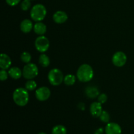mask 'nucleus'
Listing matches in <instances>:
<instances>
[{
  "label": "nucleus",
  "mask_w": 134,
  "mask_h": 134,
  "mask_svg": "<svg viewBox=\"0 0 134 134\" xmlns=\"http://www.w3.org/2000/svg\"><path fill=\"white\" fill-rule=\"evenodd\" d=\"M77 77L82 82H87L94 77V70L88 64H82L79 68L77 72Z\"/></svg>",
  "instance_id": "nucleus-1"
},
{
  "label": "nucleus",
  "mask_w": 134,
  "mask_h": 134,
  "mask_svg": "<svg viewBox=\"0 0 134 134\" xmlns=\"http://www.w3.org/2000/svg\"><path fill=\"white\" fill-rule=\"evenodd\" d=\"M28 90L24 88H18L14 91L13 94V101L17 105L24 107L29 102Z\"/></svg>",
  "instance_id": "nucleus-2"
},
{
  "label": "nucleus",
  "mask_w": 134,
  "mask_h": 134,
  "mask_svg": "<svg viewBox=\"0 0 134 134\" xmlns=\"http://www.w3.org/2000/svg\"><path fill=\"white\" fill-rule=\"evenodd\" d=\"M47 9L42 4L35 5L31 9L30 16L35 22H41L45 18L47 15Z\"/></svg>",
  "instance_id": "nucleus-3"
},
{
  "label": "nucleus",
  "mask_w": 134,
  "mask_h": 134,
  "mask_svg": "<svg viewBox=\"0 0 134 134\" xmlns=\"http://www.w3.org/2000/svg\"><path fill=\"white\" fill-rule=\"evenodd\" d=\"M48 79L50 83L53 86H58L61 85L64 79L62 72L57 68L51 69L48 74Z\"/></svg>",
  "instance_id": "nucleus-4"
},
{
  "label": "nucleus",
  "mask_w": 134,
  "mask_h": 134,
  "mask_svg": "<svg viewBox=\"0 0 134 134\" xmlns=\"http://www.w3.org/2000/svg\"><path fill=\"white\" fill-rule=\"evenodd\" d=\"M39 73V69L35 64L29 63L27 64L23 68L22 75L25 79L31 80L37 76Z\"/></svg>",
  "instance_id": "nucleus-5"
},
{
  "label": "nucleus",
  "mask_w": 134,
  "mask_h": 134,
  "mask_svg": "<svg viewBox=\"0 0 134 134\" xmlns=\"http://www.w3.org/2000/svg\"><path fill=\"white\" fill-rule=\"evenodd\" d=\"M35 47L39 52L41 53L45 52L48 51L50 47V42L48 38L44 35H40L37 37L35 41Z\"/></svg>",
  "instance_id": "nucleus-6"
},
{
  "label": "nucleus",
  "mask_w": 134,
  "mask_h": 134,
  "mask_svg": "<svg viewBox=\"0 0 134 134\" xmlns=\"http://www.w3.org/2000/svg\"><path fill=\"white\" fill-rule=\"evenodd\" d=\"M113 64L116 67H123L127 62V56L124 52L119 51L114 54L112 58Z\"/></svg>",
  "instance_id": "nucleus-7"
},
{
  "label": "nucleus",
  "mask_w": 134,
  "mask_h": 134,
  "mask_svg": "<svg viewBox=\"0 0 134 134\" xmlns=\"http://www.w3.org/2000/svg\"><path fill=\"white\" fill-rule=\"evenodd\" d=\"M51 90L46 86H42L37 89L35 91V97L41 102H44L47 100L51 96Z\"/></svg>",
  "instance_id": "nucleus-8"
},
{
  "label": "nucleus",
  "mask_w": 134,
  "mask_h": 134,
  "mask_svg": "<svg viewBox=\"0 0 134 134\" xmlns=\"http://www.w3.org/2000/svg\"><path fill=\"white\" fill-rule=\"evenodd\" d=\"M106 134H121L122 128L119 124L115 122L108 123L105 128Z\"/></svg>",
  "instance_id": "nucleus-9"
},
{
  "label": "nucleus",
  "mask_w": 134,
  "mask_h": 134,
  "mask_svg": "<svg viewBox=\"0 0 134 134\" xmlns=\"http://www.w3.org/2000/svg\"><path fill=\"white\" fill-rule=\"evenodd\" d=\"M102 103L99 102H93L90 107V112L92 116L94 118H98L102 114Z\"/></svg>",
  "instance_id": "nucleus-10"
},
{
  "label": "nucleus",
  "mask_w": 134,
  "mask_h": 134,
  "mask_svg": "<svg viewBox=\"0 0 134 134\" xmlns=\"http://www.w3.org/2000/svg\"><path fill=\"white\" fill-rule=\"evenodd\" d=\"M53 20L56 24H63L68 19V16L65 12L62 10H58L53 14Z\"/></svg>",
  "instance_id": "nucleus-11"
},
{
  "label": "nucleus",
  "mask_w": 134,
  "mask_h": 134,
  "mask_svg": "<svg viewBox=\"0 0 134 134\" xmlns=\"http://www.w3.org/2000/svg\"><path fill=\"white\" fill-rule=\"evenodd\" d=\"M11 65V59L6 54H1L0 56V68L1 69H9Z\"/></svg>",
  "instance_id": "nucleus-12"
},
{
  "label": "nucleus",
  "mask_w": 134,
  "mask_h": 134,
  "mask_svg": "<svg viewBox=\"0 0 134 134\" xmlns=\"http://www.w3.org/2000/svg\"><path fill=\"white\" fill-rule=\"evenodd\" d=\"M85 94L88 98L94 99L98 97V96L99 95V91L96 86H88L85 90Z\"/></svg>",
  "instance_id": "nucleus-13"
},
{
  "label": "nucleus",
  "mask_w": 134,
  "mask_h": 134,
  "mask_svg": "<svg viewBox=\"0 0 134 134\" xmlns=\"http://www.w3.org/2000/svg\"><path fill=\"white\" fill-rule=\"evenodd\" d=\"M20 30L25 34L30 32L33 28V23L31 20L29 19H24L20 23Z\"/></svg>",
  "instance_id": "nucleus-14"
},
{
  "label": "nucleus",
  "mask_w": 134,
  "mask_h": 134,
  "mask_svg": "<svg viewBox=\"0 0 134 134\" xmlns=\"http://www.w3.org/2000/svg\"><path fill=\"white\" fill-rule=\"evenodd\" d=\"M34 31L39 35H43L47 32V26L41 22H37L34 26Z\"/></svg>",
  "instance_id": "nucleus-15"
},
{
  "label": "nucleus",
  "mask_w": 134,
  "mask_h": 134,
  "mask_svg": "<svg viewBox=\"0 0 134 134\" xmlns=\"http://www.w3.org/2000/svg\"><path fill=\"white\" fill-rule=\"evenodd\" d=\"M8 73H9V76L12 79L15 80L19 79L21 76L22 75V71L18 67H13V68H11L10 69H9Z\"/></svg>",
  "instance_id": "nucleus-16"
},
{
  "label": "nucleus",
  "mask_w": 134,
  "mask_h": 134,
  "mask_svg": "<svg viewBox=\"0 0 134 134\" xmlns=\"http://www.w3.org/2000/svg\"><path fill=\"white\" fill-rule=\"evenodd\" d=\"M39 63L42 67L47 68V67H48L50 65L51 60H50V58L47 55H46L45 54H42L39 56Z\"/></svg>",
  "instance_id": "nucleus-17"
},
{
  "label": "nucleus",
  "mask_w": 134,
  "mask_h": 134,
  "mask_svg": "<svg viewBox=\"0 0 134 134\" xmlns=\"http://www.w3.org/2000/svg\"><path fill=\"white\" fill-rule=\"evenodd\" d=\"M76 81V77L75 76L73 75L69 74L67 75L66 76L64 77V82L65 85L67 86H72L75 84Z\"/></svg>",
  "instance_id": "nucleus-18"
},
{
  "label": "nucleus",
  "mask_w": 134,
  "mask_h": 134,
  "mask_svg": "<svg viewBox=\"0 0 134 134\" xmlns=\"http://www.w3.org/2000/svg\"><path fill=\"white\" fill-rule=\"evenodd\" d=\"M67 130L63 125L55 126L52 130V134H66Z\"/></svg>",
  "instance_id": "nucleus-19"
},
{
  "label": "nucleus",
  "mask_w": 134,
  "mask_h": 134,
  "mask_svg": "<svg viewBox=\"0 0 134 134\" xmlns=\"http://www.w3.org/2000/svg\"><path fill=\"white\" fill-rule=\"evenodd\" d=\"M25 88H26V90H29V91H32L34 90L37 88V83L35 81H34L33 79L29 80L28 81H27L25 85Z\"/></svg>",
  "instance_id": "nucleus-20"
},
{
  "label": "nucleus",
  "mask_w": 134,
  "mask_h": 134,
  "mask_svg": "<svg viewBox=\"0 0 134 134\" xmlns=\"http://www.w3.org/2000/svg\"><path fill=\"white\" fill-rule=\"evenodd\" d=\"M20 59L24 63L29 64L31 60V55L27 52H23L20 55Z\"/></svg>",
  "instance_id": "nucleus-21"
},
{
  "label": "nucleus",
  "mask_w": 134,
  "mask_h": 134,
  "mask_svg": "<svg viewBox=\"0 0 134 134\" xmlns=\"http://www.w3.org/2000/svg\"><path fill=\"white\" fill-rule=\"evenodd\" d=\"M99 119L102 122L104 123H108L110 120V115L107 111H103L99 116Z\"/></svg>",
  "instance_id": "nucleus-22"
},
{
  "label": "nucleus",
  "mask_w": 134,
  "mask_h": 134,
  "mask_svg": "<svg viewBox=\"0 0 134 134\" xmlns=\"http://www.w3.org/2000/svg\"><path fill=\"white\" fill-rule=\"evenodd\" d=\"M30 1L31 0H23L22 1V3L20 4V7L22 9V10L26 11V10H29L30 9L31 5V1Z\"/></svg>",
  "instance_id": "nucleus-23"
},
{
  "label": "nucleus",
  "mask_w": 134,
  "mask_h": 134,
  "mask_svg": "<svg viewBox=\"0 0 134 134\" xmlns=\"http://www.w3.org/2000/svg\"><path fill=\"white\" fill-rule=\"evenodd\" d=\"M9 75V73H7L5 69H1L0 71V79L1 81H4L7 79Z\"/></svg>",
  "instance_id": "nucleus-24"
},
{
  "label": "nucleus",
  "mask_w": 134,
  "mask_h": 134,
  "mask_svg": "<svg viewBox=\"0 0 134 134\" xmlns=\"http://www.w3.org/2000/svg\"><path fill=\"white\" fill-rule=\"evenodd\" d=\"M107 100V96L105 94H101L98 96V101L102 104L105 103Z\"/></svg>",
  "instance_id": "nucleus-25"
},
{
  "label": "nucleus",
  "mask_w": 134,
  "mask_h": 134,
  "mask_svg": "<svg viewBox=\"0 0 134 134\" xmlns=\"http://www.w3.org/2000/svg\"><path fill=\"white\" fill-rule=\"evenodd\" d=\"M20 1L21 0H6V2L9 6L14 7L18 5L20 2Z\"/></svg>",
  "instance_id": "nucleus-26"
},
{
  "label": "nucleus",
  "mask_w": 134,
  "mask_h": 134,
  "mask_svg": "<svg viewBox=\"0 0 134 134\" xmlns=\"http://www.w3.org/2000/svg\"><path fill=\"white\" fill-rule=\"evenodd\" d=\"M104 132V130L103 128H99L98 130H96V132H94V134H103Z\"/></svg>",
  "instance_id": "nucleus-27"
},
{
  "label": "nucleus",
  "mask_w": 134,
  "mask_h": 134,
  "mask_svg": "<svg viewBox=\"0 0 134 134\" xmlns=\"http://www.w3.org/2000/svg\"><path fill=\"white\" fill-rule=\"evenodd\" d=\"M78 107L81 110H85V104L83 103H79L78 105Z\"/></svg>",
  "instance_id": "nucleus-28"
},
{
  "label": "nucleus",
  "mask_w": 134,
  "mask_h": 134,
  "mask_svg": "<svg viewBox=\"0 0 134 134\" xmlns=\"http://www.w3.org/2000/svg\"><path fill=\"white\" fill-rule=\"evenodd\" d=\"M38 134H47V133H44V132H40V133H39Z\"/></svg>",
  "instance_id": "nucleus-29"
},
{
  "label": "nucleus",
  "mask_w": 134,
  "mask_h": 134,
  "mask_svg": "<svg viewBox=\"0 0 134 134\" xmlns=\"http://www.w3.org/2000/svg\"><path fill=\"white\" fill-rule=\"evenodd\" d=\"M31 1H32V0H31Z\"/></svg>",
  "instance_id": "nucleus-30"
}]
</instances>
